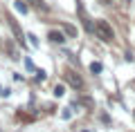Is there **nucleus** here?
Returning <instances> with one entry per match:
<instances>
[{"instance_id": "obj_1", "label": "nucleus", "mask_w": 135, "mask_h": 132, "mask_svg": "<svg viewBox=\"0 0 135 132\" xmlns=\"http://www.w3.org/2000/svg\"><path fill=\"white\" fill-rule=\"evenodd\" d=\"M95 34L101 38V40H106V43L115 38V31H113V27L106 23V20H97L95 23Z\"/></svg>"}, {"instance_id": "obj_2", "label": "nucleus", "mask_w": 135, "mask_h": 132, "mask_svg": "<svg viewBox=\"0 0 135 132\" xmlns=\"http://www.w3.org/2000/svg\"><path fill=\"white\" fill-rule=\"evenodd\" d=\"M14 7L20 11V14H27V5H25L23 0H16V2H14Z\"/></svg>"}, {"instance_id": "obj_3", "label": "nucleus", "mask_w": 135, "mask_h": 132, "mask_svg": "<svg viewBox=\"0 0 135 132\" xmlns=\"http://www.w3.org/2000/svg\"><path fill=\"white\" fill-rule=\"evenodd\" d=\"M50 38H52L54 43H63L65 38H63V34H59V31H50Z\"/></svg>"}, {"instance_id": "obj_4", "label": "nucleus", "mask_w": 135, "mask_h": 132, "mask_svg": "<svg viewBox=\"0 0 135 132\" xmlns=\"http://www.w3.org/2000/svg\"><path fill=\"white\" fill-rule=\"evenodd\" d=\"M101 70H104V67H101V63H90V72H92V74H99Z\"/></svg>"}, {"instance_id": "obj_5", "label": "nucleus", "mask_w": 135, "mask_h": 132, "mask_svg": "<svg viewBox=\"0 0 135 132\" xmlns=\"http://www.w3.org/2000/svg\"><path fill=\"white\" fill-rule=\"evenodd\" d=\"M68 81H70V85H72V87H81V81H79L77 76H68Z\"/></svg>"}, {"instance_id": "obj_6", "label": "nucleus", "mask_w": 135, "mask_h": 132, "mask_svg": "<svg viewBox=\"0 0 135 132\" xmlns=\"http://www.w3.org/2000/svg\"><path fill=\"white\" fill-rule=\"evenodd\" d=\"M54 94H56V96H63V94H65V85H56V87H54Z\"/></svg>"}, {"instance_id": "obj_7", "label": "nucleus", "mask_w": 135, "mask_h": 132, "mask_svg": "<svg viewBox=\"0 0 135 132\" xmlns=\"http://www.w3.org/2000/svg\"><path fill=\"white\" fill-rule=\"evenodd\" d=\"M63 29H65V31L70 34V36H77V29H74L72 25H63Z\"/></svg>"}, {"instance_id": "obj_8", "label": "nucleus", "mask_w": 135, "mask_h": 132, "mask_svg": "<svg viewBox=\"0 0 135 132\" xmlns=\"http://www.w3.org/2000/svg\"><path fill=\"white\" fill-rule=\"evenodd\" d=\"M61 117H63V119H70V117H72V110H70V108H65V110H63V114H61Z\"/></svg>"}, {"instance_id": "obj_9", "label": "nucleus", "mask_w": 135, "mask_h": 132, "mask_svg": "<svg viewBox=\"0 0 135 132\" xmlns=\"http://www.w3.org/2000/svg\"><path fill=\"white\" fill-rule=\"evenodd\" d=\"M27 38H29V43H32L34 47H36V45H38V40H36V38H34V36H32V34H27Z\"/></svg>"}, {"instance_id": "obj_10", "label": "nucleus", "mask_w": 135, "mask_h": 132, "mask_svg": "<svg viewBox=\"0 0 135 132\" xmlns=\"http://www.w3.org/2000/svg\"><path fill=\"white\" fill-rule=\"evenodd\" d=\"M25 67H27V70H34V65H32V61H29V58H25Z\"/></svg>"}, {"instance_id": "obj_11", "label": "nucleus", "mask_w": 135, "mask_h": 132, "mask_svg": "<svg viewBox=\"0 0 135 132\" xmlns=\"http://www.w3.org/2000/svg\"><path fill=\"white\" fill-rule=\"evenodd\" d=\"M79 132H88V130H79Z\"/></svg>"}]
</instances>
